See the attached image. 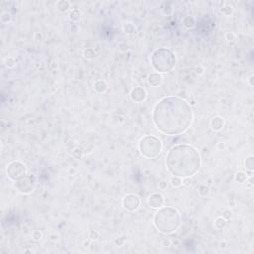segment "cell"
Here are the masks:
<instances>
[{"label": "cell", "instance_id": "obj_1", "mask_svg": "<svg viewBox=\"0 0 254 254\" xmlns=\"http://www.w3.org/2000/svg\"><path fill=\"white\" fill-rule=\"evenodd\" d=\"M153 122L160 132L174 136L187 131L194 118L192 107L183 98L167 96L153 108Z\"/></svg>", "mask_w": 254, "mask_h": 254}, {"label": "cell", "instance_id": "obj_2", "mask_svg": "<svg viewBox=\"0 0 254 254\" xmlns=\"http://www.w3.org/2000/svg\"><path fill=\"white\" fill-rule=\"evenodd\" d=\"M201 165V155L191 145H176L166 155L167 169L173 176L193 177L199 172Z\"/></svg>", "mask_w": 254, "mask_h": 254}, {"label": "cell", "instance_id": "obj_3", "mask_svg": "<svg viewBox=\"0 0 254 254\" xmlns=\"http://www.w3.org/2000/svg\"><path fill=\"white\" fill-rule=\"evenodd\" d=\"M155 227L164 234H171L181 226L182 217L180 213L174 207H161L154 216Z\"/></svg>", "mask_w": 254, "mask_h": 254}, {"label": "cell", "instance_id": "obj_4", "mask_svg": "<svg viewBox=\"0 0 254 254\" xmlns=\"http://www.w3.org/2000/svg\"><path fill=\"white\" fill-rule=\"evenodd\" d=\"M176 62L175 53L168 48L157 49L151 55V65L158 74L170 73L176 67Z\"/></svg>", "mask_w": 254, "mask_h": 254}, {"label": "cell", "instance_id": "obj_5", "mask_svg": "<svg viewBox=\"0 0 254 254\" xmlns=\"http://www.w3.org/2000/svg\"><path fill=\"white\" fill-rule=\"evenodd\" d=\"M139 151L141 155L147 159H154L158 157L163 149L162 141L153 135L144 136L139 142Z\"/></svg>", "mask_w": 254, "mask_h": 254}, {"label": "cell", "instance_id": "obj_6", "mask_svg": "<svg viewBox=\"0 0 254 254\" xmlns=\"http://www.w3.org/2000/svg\"><path fill=\"white\" fill-rule=\"evenodd\" d=\"M6 175L11 181L17 182L26 176V167L20 161H13L7 166Z\"/></svg>", "mask_w": 254, "mask_h": 254}, {"label": "cell", "instance_id": "obj_7", "mask_svg": "<svg viewBox=\"0 0 254 254\" xmlns=\"http://www.w3.org/2000/svg\"><path fill=\"white\" fill-rule=\"evenodd\" d=\"M141 205V201L138 196L134 194L126 195L122 200V206L127 212H135L139 209Z\"/></svg>", "mask_w": 254, "mask_h": 254}, {"label": "cell", "instance_id": "obj_8", "mask_svg": "<svg viewBox=\"0 0 254 254\" xmlns=\"http://www.w3.org/2000/svg\"><path fill=\"white\" fill-rule=\"evenodd\" d=\"M15 187L18 189V191L20 193L29 194V193L33 192L34 190V181L32 180V177L25 176L23 179L16 182Z\"/></svg>", "mask_w": 254, "mask_h": 254}, {"label": "cell", "instance_id": "obj_9", "mask_svg": "<svg viewBox=\"0 0 254 254\" xmlns=\"http://www.w3.org/2000/svg\"><path fill=\"white\" fill-rule=\"evenodd\" d=\"M148 205L150 206V207L152 209H161L164 203H165V199L164 196L159 194V193H154V194H151L147 199Z\"/></svg>", "mask_w": 254, "mask_h": 254}, {"label": "cell", "instance_id": "obj_10", "mask_svg": "<svg viewBox=\"0 0 254 254\" xmlns=\"http://www.w3.org/2000/svg\"><path fill=\"white\" fill-rule=\"evenodd\" d=\"M146 97H147V92L143 87H137L132 89L131 94H130V98L132 101L134 102H142L144 101Z\"/></svg>", "mask_w": 254, "mask_h": 254}, {"label": "cell", "instance_id": "obj_11", "mask_svg": "<svg viewBox=\"0 0 254 254\" xmlns=\"http://www.w3.org/2000/svg\"><path fill=\"white\" fill-rule=\"evenodd\" d=\"M224 126V120L220 116H214L210 120V127L213 131H220Z\"/></svg>", "mask_w": 254, "mask_h": 254}, {"label": "cell", "instance_id": "obj_12", "mask_svg": "<svg viewBox=\"0 0 254 254\" xmlns=\"http://www.w3.org/2000/svg\"><path fill=\"white\" fill-rule=\"evenodd\" d=\"M162 81H163V78L158 73H153L148 77V84L153 87H159L162 84Z\"/></svg>", "mask_w": 254, "mask_h": 254}, {"label": "cell", "instance_id": "obj_13", "mask_svg": "<svg viewBox=\"0 0 254 254\" xmlns=\"http://www.w3.org/2000/svg\"><path fill=\"white\" fill-rule=\"evenodd\" d=\"M182 22H183V25L188 28V29H192V28H194L196 26V20L194 19V17L192 16H185L183 18V20H182Z\"/></svg>", "mask_w": 254, "mask_h": 254}, {"label": "cell", "instance_id": "obj_14", "mask_svg": "<svg viewBox=\"0 0 254 254\" xmlns=\"http://www.w3.org/2000/svg\"><path fill=\"white\" fill-rule=\"evenodd\" d=\"M70 2L69 1H66V0H61V1H58L56 3V7L57 9L59 10L60 12H67L68 10L70 8Z\"/></svg>", "mask_w": 254, "mask_h": 254}, {"label": "cell", "instance_id": "obj_15", "mask_svg": "<svg viewBox=\"0 0 254 254\" xmlns=\"http://www.w3.org/2000/svg\"><path fill=\"white\" fill-rule=\"evenodd\" d=\"M94 89L98 94H103V92L106 91L107 84L104 81H96L94 83Z\"/></svg>", "mask_w": 254, "mask_h": 254}, {"label": "cell", "instance_id": "obj_16", "mask_svg": "<svg viewBox=\"0 0 254 254\" xmlns=\"http://www.w3.org/2000/svg\"><path fill=\"white\" fill-rule=\"evenodd\" d=\"M226 219H224L223 216H219L217 219L214 220V227L216 228L217 230H221L223 229L226 225Z\"/></svg>", "mask_w": 254, "mask_h": 254}, {"label": "cell", "instance_id": "obj_17", "mask_svg": "<svg viewBox=\"0 0 254 254\" xmlns=\"http://www.w3.org/2000/svg\"><path fill=\"white\" fill-rule=\"evenodd\" d=\"M123 31L125 32L126 34L128 35H132L136 33V27L134 24H132L130 22H127V23H124L123 24Z\"/></svg>", "mask_w": 254, "mask_h": 254}, {"label": "cell", "instance_id": "obj_18", "mask_svg": "<svg viewBox=\"0 0 254 254\" xmlns=\"http://www.w3.org/2000/svg\"><path fill=\"white\" fill-rule=\"evenodd\" d=\"M220 12L223 14L224 16H230L233 13V6L230 3H225V5L220 8Z\"/></svg>", "mask_w": 254, "mask_h": 254}, {"label": "cell", "instance_id": "obj_19", "mask_svg": "<svg viewBox=\"0 0 254 254\" xmlns=\"http://www.w3.org/2000/svg\"><path fill=\"white\" fill-rule=\"evenodd\" d=\"M244 166L247 171H253L254 169V157L249 156L244 161Z\"/></svg>", "mask_w": 254, "mask_h": 254}, {"label": "cell", "instance_id": "obj_20", "mask_svg": "<svg viewBox=\"0 0 254 254\" xmlns=\"http://www.w3.org/2000/svg\"><path fill=\"white\" fill-rule=\"evenodd\" d=\"M70 19L71 21H74V22H77V21L80 20V18H81V12H80V10L78 9H73L70 12Z\"/></svg>", "mask_w": 254, "mask_h": 254}, {"label": "cell", "instance_id": "obj_21", "mask_svg": "<svg viewBox=\"0 0 254 254\" xmlns=\"http://www.w3.org/2000/svg\"><path fill=\"white\" fill-rule=\"evenodd\" d=\"M247 178L248 177L246 176V173H244V172H238V173H236V175H235V180L240 184L245 183V182L247 181Z\"/></svg>", "mask_w": 254, "mask_h": 254}, {"label": "cell", "instance_id": "obj_22", "mask_svg": "<svg viewBox=\"0 0 254 254\" xmlns=\"http://www.w3.org/2000/svg\"><path fill=\"white\" fill-rule=\"evenodd\" d=\"M171 185L173 186L174 188H179L182 186V178L178 177V176H173L170 180Z\"/></svg>", "mask_w": 254, "mask_h": 254}, {"label": "cell", "instance_id": "obj_23", "mask_svg": "<svg viewBox=\"0 0 254 254\" xmlns=\"http://www.w3.org/2000/svg\"><path fill=\"white\" fill-rule=\"evenodd\" d=\"M84 57L85 59H87V60L94 59V57H95V52H94V50L91 49V48L85 49L84 51Z\"/></svg>", "mask_w": 254, "mask_h": 254}, {"label": "cell", "instance_id": "obj_24", "mask_svg": "<svg viewBox=\"0 0 254 254\" xmlns=\"http://www.w3.org/2000/svg\"><path fill=\"white\" fill-rule=\"evenodd\" d=\"M209 194V187H206V186L205 185H202V186H200V188H199V195L201 196H206L207 195Z\"/></svg>", "mask_w": 254, "mask_h": 254}, {"label": "cell", "instance_id": "obj_25", "mask_svg": "<svg viewBox=\"0 0 254 254\" xmlns=\"http://www.w3.org/2000/svg\"><path fill=\"white\" fill-rule=\"evenodd\" d=\"M71 154H73V156L76 159H81L83 158V155H84V152H83V150H81V148H74L73 150V152H71Z\"/></svg>", "mask_w": 254, "mask_h": 254}, {"label": "cell", "instance_id": "obj_26", "mask_svg": "<svg viewBox=\"0 0 254 254\" xmlns=\"http://www.w3.org/2000/svg\"><path fill=\"white\" fill-rule=\"evenodd\" d=\"M11 21V14L9 12H3L1 14V22L3 24H7Z\"/></svg>", "mask_w": 254, "mask_h": 254}, {"label": "cell", "instance_id": "obj_27", "mask_svg": "<svg viewBox=\"0 0 254 254\" xmlns=\"http://www.w3.org/2000/svg\"><path fill=\"white\" fill-rule=\"evenodd\" d=\"M42 237H43V233L40 230H34L32 232V238H33L35 241H40Z\"/></svg>", "mask_w": 254, "mask_h": 254}, {"label": "cell", "instance_id": "obj_28", "mask_svg": "<svg viewBox=\"0 0 254 254\" xmlns=\"http://www.w3.org/2000/svg\"><path fill=\"white\" fill-rule=\"evenodd\" d=\"M15 65H16V60L12 58V57H9V58H7L5 60V66L7 68H13Z\"/></svg>", "mask_w": 254, "mask_h": 254}, {"label": "cell", "instance_id": "obj_29", "mask_svg": "<svg viewBox=\"0 0 254 254\" xmlns=\"http://www.w3.org/2000/svg\"><path fill=\"white\" fill-rule=\"evenodd\" d=\"M192 184H193L192 177H185L182 180V185H184L185 187H191Z\"/></svg>", "mask_w": 254, "mask_h": 254}, {"label": "cell", "instance_id": "obj_30", "mask_svg": "<svg viewBox=\"0 0 254 254\" xmlns=\"http://www.w3.org/2000/svg\"><path fill=\"white\" fill-rule=\"evenodd\" d=\"M225 39H226L227 41L232 42V41L236 40V35H235L233 32H227V33L225 34Z\"/></svg>", "mask_w": 254, "mask_h": 254}, {"label": "cell", "instance_id": "obj_31", "mask_svg": "<svg viewBox=\"0 0 254 254\" xmlns=\"http://www.w3.org/2000/svg\"><path fill=\"white\" fill-rule=\"evenodd\" d=\"M231 216H232V212H231L230 209H225V210H223V217L224 219H226V220L230 219Z\"/></svg>", "mask_w": 254, "mask_h": 254}, {"label": "cell", "instance_id": "obj_32", "mask_svg": "<svg viewBox=\"0 0 254 254\" xmlns=\"http://www.w3.org/2000/svg\"><path fill=\"white\" fill-rule=\"evenodd\" d=\"M89 238H91V240H96V239H98L99 237V234H98V232H96L94 230H91V232H89Z\"/></svg>", "mask_w": 254, "mask_h": 254}, {"label": "cell", "instance_id": "obj_33", "mask_svg": "<svg viewBox=\"0 0 254 254\" xmlns=\"http://www.w3.org/2000/svg\"><path fill=\"white\" fill-rule=\"evenodd\" d=\"M158 187L159 189L161 190V191H165V190H167L168 188V183H167V181H161L159 182V185H158Z\"/></svg>", "mask_w": 254, "mask_h": 254}, {"label": "cell", "instance_id": "obj_34", "mask_svg": "<svg viewBox=\"0 0 254 254\" xmlns=\"http://www.w3.org/2000/svg\"><path fill=\"white\" fill-rule=\"evenodd\" d=\"M124 242H125V238L124 237H118V238H116L115 240H114V243H115L117 246H122Z\"/></svg>", "mask_w": 254, "mask_h": 254}, {"label": "cell", "instance_id": "obj_35", "mask_svg": "<svg viewBox=\"0 0 254 254\" xmlns=\"http://www.w3.org/2000/svg\"><path fill=\"white\" fill-rule=\"evenodd\" d=\"M195 71H196V74H200V76L205 73V69H203V68L202 66H196Z\"/></svg>", "mask_w": 254, "mask_h": 254}, {"label": "cell", "instance_id": "obj_36", "mask_svg": "<svg viewBox=\"0 0 254 254\" xmlns=\"http://www.w3.org/2000/svg\"><path fill=\"white\" fill-rule=\"evenodd\" d=\"M48 238H49V240L55 242V241H57L59 239V235H57L55 233H51V234L48 235Z\"/></svg>", "mask_w": 254, "mask_h": 254}, {"label": "cell", "instance_id": "obj_37", "mask_svg": "<svg viewBox=\"0 0 254 254\" xmlns=\"http://www.w3.org/2000/svg\"><path fill=\"white\" fill-rule=\"evenodd\" d=\"M178 97H180V98H183V99H185V98H187L188 97V95H187V92H186L185 91H181L180 92H179L178 94Z\"/></svg>", "mask_w": 254, "mask_h": 254}, {"label": "cell", "instance_id": "obj_38", "mask_svg": "<svg viewBox=\"0 0 254 254\" xmlns=\"http://www.w3.org/2000/svg\"><path fill=\"white\" fill-rule=\"evenodd\" d=\"M119 50H120L121 52H127L128 51L127 44H120L119 45Z\"/></svg>", "mask_w": 254, "mask_h": 254}, {"label": "cell", "instance_id": "obj_39", "mask_svg": "<svg viewBox=\"0 0 254 254\" xmlns=\"http://www.w3.org/2000/svg\"><path fill=\"white\" fill-rule=\"evenodd\" d=\"M216 148L219 149V150H224L225 149V143L224 142H219L216 144Z\"/></svg>", "mask_w": 254, "mask_h": 254}, {"label": "cell", "instance_id": "obj_40", "mask_svg": "<svg viewBox=\"0 0 254 254\" xmlns=\"http://www.w3.org/2000/svg\"><path fill=\"white\" fill-rule=\"evenodd\" d=\"M34 38H35L36 41H41V39H42V34L40 33V32H37V33H35Z\"/></svg>", "mask_w": 254, "mask_h": 254}, {"label": "cell", "instance_id": "obj_41", "mask_svg": "<svg viewBox=\"0 0 254 254\" xmlns=\"http://www.w3.org/2000/svg\"><path fill=\"white\" fill-rule=\"evenodd\" d=\"M226 246H227V243L225 241H221L219 243V248H221V249H225L226 248Z\"/></svg>", "mask_w": 254, "mask_h": 254}, {"label": "cell", "instance_id": "obj_42", "mask_svg": "<svg viewBox=\"0 0 254 254\" xmlns=\"http://www.w3.org/2000/svg\"><path fill=\"white\" fill-rule=\"evenodd\" d=\"M253 78H254V77L251 74V76H250V78H249V80H248V83H249V84H250V87H253V85H254Z\"/></svg>", "mask_w": 254, "mask_h": 254}, {"label": "cell", "instance_id": "obj_43", "mask_svg": "<svg viewBox=\"0 0 254 254\" xmlns=\"http://www.w3.org/2000/svg\"><path fill=\"white\" fill-rule=\"evenodd\" d=\"M84 247H87V246L89 245V241H84Z\"/></svg>", "mask_w": 254, "mask_h": 254}]
</instances>
